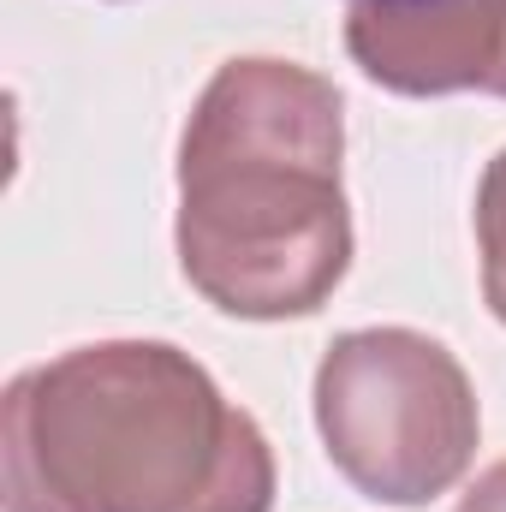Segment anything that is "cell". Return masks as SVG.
<instances>
[{
  "label": "cell",
  "instance_id": "2",
  "mask_svg": "<svg viewBox=\"0 0 506 512\" xmlns=\"http://www.w3.org/2000/svg\"><path fill=\"white\" fill-rule=\"evenodd\" d=\"M346 251L340 96L286 60L221 66L179 161V256L197 292L233 316H304Z\"/></svg>",
  "mask_w": 506,
  "mask_h": 512
},
{
  "label": "cell",
  "instance_id": "7",
  "mask_svg": "<svg viewBox=\"0 0 506 512\" xmlns=\"http://www.w3.org/2000/svg\"><path fill=\"white\" fill-rule=\"evenodd\" d=\"M489 90L506 96V30H501V54H495V72H489Z\"/></svg>",
  "mask_w": 506,
  "mask_h": 512
},
{
  "label": "cell",
  "instance_id": "6",
  "mask_svg": "<svg viewBox=\"0 0 506 512\" xmlns=\"http://www.w3.org/2000/svg\"><path fill=\"white\" fill-rule=\"evenodd\" d=\"M352 6H381V12H429V6H465V0H352Z\"/></svg>",
  "mask_w": 506,
  "mask_h": 512
},
{
  "label": "cell",
  "instance_id": "4",
  "mask_svg": "<svg viewBox=\"0 0 506 512\" xmlns=\"http://www.w3.org/2000/svg\"><path fill=\"white\" fill-rule=\"evenodd\" d=\"M477 233H483V256H489V304L506 322V149L495 155L483 197H477Z\"/></svg>",
  "mask_w": 506,
  "mask_h": 512
},
{
  "label": "cell",
  "instance_id": "5",
  "mask_svg": "<svg viewBox=\"0 0 506 512\" xmlns=\"http://www.w3.org/2000/svg\"><path fill=\"white\" fill-rule=\"evenodd\" d=\"M459 512H506V465H495V471L465 495V507Z\"/></svg>",
  "mask_w": 506,
  "mask_h": 512
},
{
  "label": "cell",
  "instance_id": "3",
  "mask_svg": "<svg viewBox=\"0 0 506 512\" xmlns=\"http://www.w3.org/2000/svg\"><path fill=\"white\" fill-rule=\"evenodd\" d=\"M316 417L328 459L393 507L441 495L477 447V399L459 364L411 328L346 334L316 376Z\"/></svg>",
  "mask_w": 506,
  "mask_h": 512
},
{
  "label": "cell",
  "instance_id": "1",
  "mask_svg": "<svg viewBox=\"0 0 506 512\" xmlns=\"http://www.w3.org/2000/svg\"><path fill=\"white\" fill-rule=\"evenodd\" d=\"M245 411L155 340L78 346L6 393V512H268Z\"/></svg>",
  "mask_w": 506,
  "mask_h": 512
}]
</instances>
